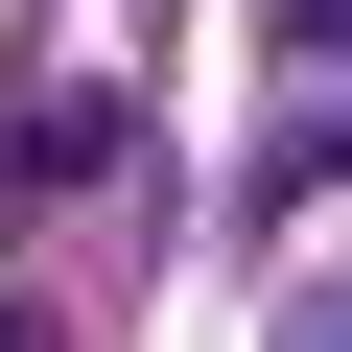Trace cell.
I'll use <instances>...</instances> for the list:
<instances>
[{"mask_svg": "<svg viewBox=\"0 0 352 352\" xmlns=\"http://www.w3.org/2000/svg\"><path fill=\"white\" fill-rule=\"evenodd\" d=\"M0 352H47V305H0Z\"/></svg>", "mask_w": 352, "mask_h": 352, "instance_id": "7a4b0ae2", "label": "cell"}, {"mask_svg": "<svg viewBox=\"0 0 352 352\" xmlns=\"http://www.w3.org/2000/svg\"><path fill=\"white\" fill-rule=\"evenodd\" d=\"M94 164H118V94L47 71V94H24V188H94Z\"/></svg>", "mask_w": 352, "mask_h": 352, "instance_id": "6da1fadb", "label": "cell"}]
</instances>
